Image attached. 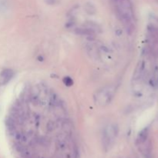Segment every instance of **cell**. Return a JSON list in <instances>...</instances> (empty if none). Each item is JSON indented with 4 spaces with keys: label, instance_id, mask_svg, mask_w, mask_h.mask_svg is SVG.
I'll return each mask as SVG.
<instances>
[{
    "label": "cell",
    "instance_id": "3",
    "mask_svg": "<svg viewBox=\"0 0 158 158\" xmlns=\"http://www.w3.org/2000/svg\"><path fill=\"white\" fill-rule=\"evenodd\" d=\"M14 73L11 69H6L1 74V84L7 83L13 77Z\"/></svg>",
    "mask_w": 158,
    "mask_h": 158
},
{
    "label": "cell",
    "instance_id": "1",
    "mask_svg": "<svg viewBox=\"0 0 158 158\" xmlns=\"http://www.w3.org/2000/svg\"><path fill=\"white\" fill-rule=\"evenodd\" d=\"M115 94V89L112 86H107L97 91L94 95V100L97 105L104 106L109 104L113 100Z\"/></svg>",
    "mask_w": 158,
    "mask_h": 158
},
{
    "label": "cell",
    "instance_id": "4",
    "mask_svg": "<svg viewBox=\"0 0 158 158\" xmlns=\"http://www.w3.org/2000/svg\"><path fill=\"white\" fill-rule=\"evenodd\" d=\"M148 135H149V130L148 128H145V129L142 130L140 131V134H138V137H137V143L139 144H143L148 140Z\"/></svg>",
    "mask_w": 158,
    "mask_h": 158
},
{
    "label": "cell",
    "instance_id": "2",
    "mask_svg": "<svg viewBox=\"0 0 158 158\" xmlns=\"http://www.w3.org/2000/svg\"><path fill=\"white\" fill-rule=\"evenodd\" d=\"M117 128L114 125H109L105 129L103 138V143L105 148H109L110 147V145L114 142V138L117 136Z\"/></svg>",
    "mask_w": 158,
    "mask_h": 158
},
{
    "label": "cell",
    "instance_id": "5",
    "mask_svg": "<svg viewBox=\"0 0 158 158\" xmlns=\"http://www.w3.org/2000/svg\"><path fill=\"white\" fill-rule=\"evenodd\" d=\"M144 66H145L144 62H140V63H139L137 67L136 68L135 73H134V78H135V80H138V79L140 78V76H141V74L143 73V72Z\"/></svg>",
    "mask_w": 158,
    "mask_h": 158
},
{
    "label": "cell",
    "instance_id": "6",
    "mask_svg": "<svg viewBox=\"0 0 158 158\" xmlns=\"http://www.w3.org/2000/svg\"><path fill=\"white\" fill-rule=\"evenodd\" d=\"M65 83H66V84L67 86H71L73 83V81L70 78H65Z\"/></svg>",
    "mask_w": 158,
    "mask_h": 158
}]
</instances>
